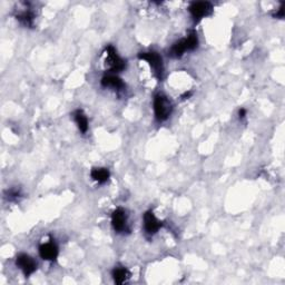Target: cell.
Returning a JSON list of instances; mask_svg holds the SVG:
<instances>
[{
    "instance_id": "cell-13",
    "label": "cell",
    "mask_w": 285,
    "mask_h": 285,
    "mask_svg": "<svg viewBox=\"0 0 285 285\" xmlns=\"http://www.w3.org/2000/svg\"><path fill=\"white\" fill-rule=\"evenodd\" d=\"M131 273L128 272L127 268L125 267H116L113 271V279L114 282L117 284H123L130 279Z\"/></svg>"
},
{
    "instance_id": "cell-7",
    "label": "cell",
    "mask_w": 285,
    "mask_h": 285,
    "mask_svg": "<svg viewBox=\"0 0 285 285\" xmlns=\"http://www.w3.org/2000/svg\"><path fill=\"white\" fill-rule=\"evenodd\" d=\"M39 255L43 260L54 262L58 256V247L54 242L42 244V245L39 246Z\"/></svg>"
},
{
    "instance_id": "cell-9",
    "label": "cell",
    "mask_w": 285,
    "mask_h": 285,
    "mask_svg": "<svg viewBox=\"0 0 285 285\" xmlns=\"http://www.w3.org/2000/svg\"><path fill=\"white\" fill-rule=\"evenodd\" d=\"M144 227H145V231L148 234H155L162 227V223L156 219L154 213L148 211L144 214Z\"/></svg>"
},
{
    "instance_id": "cell-1",
    "label": "cell",
    "mask_w": 285,
    "mask_h": 285,
    "mask_svg": "<svg viewBox=\"0 0 285 285\" xmlns=\"http://www.w3.org/2000/svg\"><path fill=\"white\" fill-rule=\"evenodd\" d=\"M197 46H198L197 34H196L195 31H192L186 38L179 40V42L175 43L174 45H173V47L171 48L170 55L174 58H179L182 57L185 51L194 50L197 48Z\"/></svg>"
},
{
    "instance_id": "cell-8",
    "label": "cell",
    "mask_w": 285,
    "mask_h": 285,
    "mask_svg": "<svg viewBox=\"0 0 285 285\" xmlns=\"http://www.w3.org/2000/svg\"><path fill=\"white\" fill-rule=\"evenodd\" d=\"M111 225H113L116 232L120 233L126 230L127 218L126 213L123 208H117V210L113 212V215H111Z\"/></svg>"
},
{
    "instance_id": "cell-15",
    "label": "cell",
    "mask_w": 285,
    "mask_h": 285,
    "mask_svg": "<svg viewBox=\"0 0 285 285\" xmlns=\"http://www.w3.org/2000/svg\"><path fill=\"white\" fill-rule=\"evenodd\" d=\"M284 7H285L284 3H282L281 7L279 8L278 13L274 14V17H276V18H283L284 17Z\"/></svg>"
},
{
    "instance_id": "cell-5",
    "label": "cell",
    "mask_w": 285,
    "mask_h": 285,
    "mask_svg": "<svg viewBox=\"0 0 285 285\" xmlns=\"http://www.w3.org/2000/svg\"><path fill=\"white\" fill-rule=\"evenodd\" d=\"M188 10H190V13L193 16V18L198 22V20H200L204 17H207V16H210L212 14L213 6H212V3L208 2V1L193 2V3H191Z\"/></svg>"
},
{
    "instance_id": "cell-6",
    "label": "cell",
    "mask_w": 285,
    "mask_h": 285,
    "mask_svg": "<svg viewBox=\"0 0 285 285\" xmlns=\"http://www.w3.org/2000/svg\"><path fill=\"white\" fill-rule=\"evenodd\" d=\"M16 265L22 271L26 276H29L37 270V263L36 261L27 254H19L16 259Z\"/></svg>"
},
{
    "instance_id": "cell-12",
    "label": "cell",
    "mask_w": 285,
    "mask_h": 285,
    "mask_svg": "<svg viewBox=\"0 0 285 285\" xmlns=\"http://www.w3.org/2000/svg\"><path fill=\"white\" fill-rule=\"evenodd\" d=\"M74 119L77 126L79 128V131L82 132L83 134H85L88 131V119L86 117V115L84 114V111L82 110H77L74 111Z\"/></svg>"
},
{
    "instance_id": "cell-4",
    "label": "cell",
    "mask_w": 285,
    "mask_h": 285,
    "mask_svg": "<svg viewBox=\"0 0 285 285\" xmlns=\"http://www.w3.org/2000/svg\"><path fill=\"white\" fill-rule=\"evenodd\" d=\"M106 53H107L106 65L110 67V71H113V73H118V71H122L124 68L126 67V63L117 55V51H116L113 46H108L106 48Z\"/></svg>"
},
{
    "instance_id": "cell-11",
    "label": "cell",
    "mask_w": 285,
    "mask_h": 285,
    "mask_svg": "<svg viewBox=\"0 0 285 285\" xmlns=\"http://www.w3.org/2000/svg\"><path fill=\"white\" fill-rule=\"evenodd\" d=\"M90 176H91V178L96 180V182H98L99 184H104V183L107 182L108 178H110V171L107 170V168L96 167V168H93V170H91Z\"/></svg>"
},
{
    "instance_id": "cell-3",
    "label": "cell",
    "mask_w": 285,
    "mask_h": 285,
    "mask_svg": "<svg viewBox=\"0 0 285 285\" xmlns=\"http://www.w3.org/2000/svg\"><path fill=\"white\" fill-rule=\"evenodd\" d=\"M139 59L146 60V62L150 64L151 68L154 71V75L158 79H162L163 77V71H164V66H163V59L160 56L155 53V51H150V53H142L138 55Z\"/></svg>"
},
{
    "instance_id": "cell-10",
    "label": "cell",
    "mask_w": 285,
    "mask_h": 285,
    "mask_svg": "<svg viewBox=\"0 0 285 285\" xmlns=\"http://www.w3.org/2000/svg\"><path fill=\"white\" fill-rule=\"evenodd\" d=\"M102 85L104 87H113L115 89H123L125 87V84H124L123 80L114 75L104 76L102 79Z\"/></svg>"
},
{
    "instance_id": "cell-2",
    "label": "cell",
    "mask_w": 285,
    "mask_h": 285,
    "mask_svg": "<svg viewBox=\"0 0 285 285\" xmlns=\"http://www.w3.org/2000/svg\"><path fill=\"white\" fill-rule=\"evenodd\" d=\"M173 105L172 103L168 100L166 96L164 95H156L154 98V111H155V117L158 122H164L166 120L170 115L172 114Z\"/></svg>"
},
{
    "instance_id": "cell-14",
    "label": "cell",
    "mask_w": 285,
    "mask_h": 285,
    "mask_svg": "<svg viewBox=\"0 0 285 285\" xmlns=\"http://www.w3.org/2000/svg\"><path fill=\"white\" fill-rule=\"evenodd\" d=\"M17 19L20 22L23 23L25 26H31L33 25V20H34V15L30 13L29 10H25L23 13L17 15Z\"/></svg>"
},
{
    "instance_id": "cell-16",
    "label": "cell",
    "mask_w": 285,
    "mask_h": 285,
    "mask_svg": "<svg viewBox=\"0 0 285 285\" xmlns=\"http://www.w3.org/2000/svg\"><path fill=\"white\" fill-rule=\"evenodd\" d=\"M239 115H240V118H244L245 117V115H246V110H240V111H239Z\"/></svg>"
}]
</instances>
